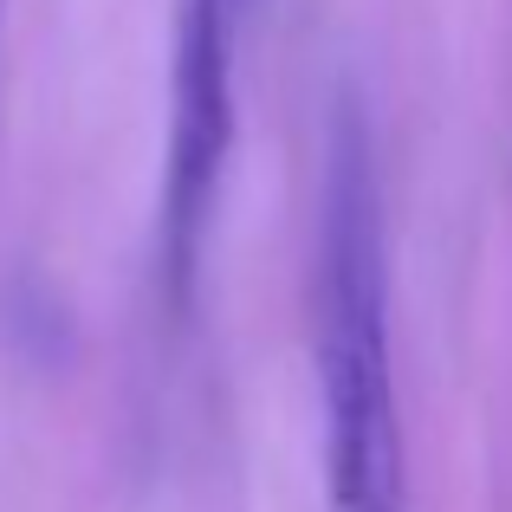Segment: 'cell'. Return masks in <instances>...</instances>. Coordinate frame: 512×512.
Here are the masks:
<instances>
[{
	"label": "cell",
	"mask_w": 512,
	"mask_h": 512,
	"mask_svg": "<svg viewBox=\"0 0 512 512\" xmlns=\"http://www.w3.org/2000/svg\"><path fill=\"white\" fill-rule=\"evenodd\" d=\"M234 59H240V0H182L175 65H169V163H163V279L175 312H188V299H195L227 156H234L240 130Z\"/></svg>",
	"instance_id": "obj_2"
},
{
	"label": "cell",
	"mask_w": 512,
	"mask_h": 512,
	"mask_svg": "<svg viewBox=\"0 0 512 512\" xmlns=\"http://www.w3.org/2000/svg\"><path fill=\"white\" fill-rule=\"evenodd\" d=\"M318 389H325L331 512H409L402 409L389 357V240L376 143L357 104H338L318 214Z\"/></svg>",
	"instance_id": "obj_1"
}]
</instances>
